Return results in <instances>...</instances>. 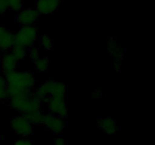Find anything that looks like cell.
I'll use <instances>...</instances> for the list:
<instances>
[{
	"label": "cell",
	"mask_w": 155,
	"mask_h": 145,
	"mask_svg": "<svg viewBox=\"0 0 155 145\" xmlns=\"http://www.w3.org/2000/svg\"><path fill=\"white\" fill-rule=\"evenodd\" d=\"M22 116L31 124L32 125H42L44 115L40 110H33L22 113Z\"/></svg>",
	"instance_id": "obj_12"
},
{
	"label": "cell",
	"mask_w": 155,
	"mask_h": 145,
	"mask_svg": "<svg viewBox=\"0 0 155 145\" xmlns=\"http://www.w3.org/2000/svg\"><path fill=\"white\" fill-rule=\"evenodd\" d=\"M9 105L17 111L24 113L26 112L40 110L42 101L36 98L33 94L27 97L9 98Z\"/></svg>",
	"instance_id": "obj_2"
},
{
	"label": "cell",
	"mask_w": 155,
	"mask_h": 145,
	"mask_svg": "<svg viewBox=\"0 0 155 145\" xmlns=\"http://www.w3.org/2000/svg\"><path fill=\"white\" fill-rule=\"evenodd\" d=\"M14 145H33V142L26 139H19L14 143Z\"/></svg>",
	"instance_id": "obj_21"
},
{
	"label": "cell",
	"mask_w": 155,
	"mask_h": 145,
	"mask_svg": "<svg viewBox=\"0 0 155 145\" xmlns=\"http://www.w3.org/2000/svg\"><path fill=\"white\" fill-rule=\"evenodd\" d=\"M9 8L13 11H19L23 6V0H7Z\"/></svg>",
	"instance_id": "obj_18"
},
{
	"label": "cell",
	"mask_w": 155,
	"mask_h": 145,
	"mask_svg": "<svg viewBox=\"0 0 155 145\" xmlns=\"http://www.w3.org/2000/svg\"><path fill=\"white\" fill-rule=\"evenodd\" d=\"M29 56H30V59H31L33 62L36 61V60L39 58V49L36 48H32L30 50V52H29Z\"/></svg>",
	"instance_id": "obj_19"
},
{
	"label": "cell",
	"mask_w": 155,
	"mask_h": 145,
	"mask_svg": "<svg viewBox=\"0 0 155 145\" xmlns=\"http://www.w3.org/2000/svg\"><path fill=\"white\" fill-rule=\"evenodd\" d=\"M17 67V60L11 52H6L3 54L1 61L2 72L5 75L8 72L15 71Z\"/></svg>",
	"instance_id": "obj_11"
},
{
	"label": "cell",
	"mask_w": 155,
	"mask_h": 145,
	"mask_svg": "<svg viewBox=\"0 0 155 145\" xmlns=\"http://www.w3.org/2000/svg\"><path fill=\"white\" fill-rule=\"evenodd\" d=\"M8 85L15 86L24 89L32 90L36 84L34 76L29 72H8L5 75Z\"/></svg>",
	"instance_id": "obj_1"
},
{
	"label": "cell",
	"mask_w": 155,
	"mask_h": 145,
	"mask_svg": "<svg viewBox=\"0 0 155 145\" xmlns=\"http://www.w3.org/2000/svg\"><path fill=\"white\" fill-rule=\"evenodd\" d=\"M101 96H102V94H101V90H95L94 93L92 94V98L95 100L99 99V98H101Z\"/></svg>",
	"instance_id": "obj_23"
},
{
	"label": "cell",
	"mask_w": 155,
	"mask_h": 145,
	"mask_svg": "<svg viewBox=\"0 0 155 145\" xmlns=\"http://www.w3.org/2000/svg\"><path fill=\"white\" fill-rule=\"evenodd\" d=\"M8 8L7 0H0V14H4Z\"/></svg>",
	"instance_id": "obj_20"
},
{
	"label": "cell",
	"mask_w": 155,
	"mask_h": 145,
	"mask_svg": "<svg viewBox=\"0 0 155 145\" xmlns=\"http://www.w3.org/2000/svg\"><path fill=\"white\" fill-rule=\"evenodd\" d=\"M107 51L109 54L116 60H122L124 51L114 39H110L107 42Z\"/></svg>",
	"instance_id": "obj_13"
},
{
	"label": "cell",
	"mask_w": 155,
	"mask_h": 145,
	"mask_svg": "<svg viewBox=\"0 0 155 145\" xmlns=\"http://www.w3.org/2000/svg\"><path fill=\"white\" fill-rule=\"evenodd\" d=\"M39 14L37 11L29 8L21 11L18 14L17 20L22 26H30L36 23L39 18Z\"/></svg>",
	"instance_id": "obj_8"
},
{
	"label": "cell",
	"mask_w": 155,
	"mask_h": 145,
	"mask_svg": "<svg viewBox=\"0 0 155 145\" xmlns=\"http://www.w3.org/2000/svg\"><path fill=\"white\" fill-rule=\"evenodd\" d=\"M122 68V64H121V60H116L114 62V69L117 71L120 72Z\"/></svg>",
	"instance_id": "obj_24"
},
{
	"label": "cell",
	"mask_w": 155,
	"mask_h": 145,
	"mask_svg": "<svg viewBox=\"0 0 155 145\" xmlns=\"http://www.w3.org/2000/svg\"><path fill=\"white\" fill-rule=\"evenodd\" d=\"M38 29L33 25L22 26L15 34V45L30 48L38 39Z\"/></svg>",
	"instance_id": "obj_3"
},
{
	"label": "cell",
	"mask_w": 155,
	"mask_h": 145,
	"mask_svg": "<svg viewBox=\"0 0 155 145\" xmlns=\"http://www.w3.org/2000/svg\"><path fill=\"white\" fill-rule=\"evenodd\" d=\"M54 145H67V141L61 137H58L55 139Z\"/></svg>",
	"instance_id": "obj_22"
},
{
	"label": "cell",
	"mask_w": 155,
	"mask_h": 145,
	"mask_svg": "<svg viewBox=\"0 0 155 145\" xmlns=\"http://www.w3.org/2000/svg\"><path fill=\"white\" fill-rule=\"evenodd\" d=\"M8 98L7 82L5 77L0 75V102H4Z\"/></svg>",
	"instance_id": "obj_16"
},
{
	"label": "cell",
	"mask_w": 155,
	"mask_h": 145,
	"mask_svg": "<svg viewBox=\"0 0 155 145\" xmlns=\"http://www.w3.org/2000/svg\"><path fill=\"white\" fill-rule=\"evenodd\" d=\"M61 0H37L36 10L41 14H51L58 8Z\"/></svg>",
	"instance_id": "obj_7"
},
{
	"label": "cell",
	"mask_w": 155,
	"mask_h": 145,
	"mask_svg": "<svg viewBox=\"0 0 155 145\" xmlns=\"http://www.w3.org/2000/svg\"><path fill=\"white\" fill-rule=\"evenodd\" d=\"M15 45V34L0 26V50H8Z\"/></svg>",
	"instance_id": "obj_9"
},
{
	"label": "cell",
	"mask_w": 155,
	"mask_h": 145,
	"mask_svg": "<svg viewBox=\"0 0 155 145\" xmlns=\"http://www.w3.org/2000/svg\"><path fill=\"white\" fill-rule=\"evenodd\" d=\"M42 125H44L48 129L51 130L54 134H58L61 132L65 128V123L63 119L60 116H55L51 113L44 115Z\"/></svg>",
	"instance_id": "obj_6"
},
{
	"label": "cell",
	"mask_w": 155,
	"mask_h": 145,
	"mask_svg": "<svg viewBox=\"0 0 155 145\" xmlns=\"http://www.w3.org/2000/svg\"><path fill=\"white\" fill-rule=\"evenodd\" d=\"M40 44L42 48L46 51H50L53 48V41L48 35H43L41 36Z\"/></svg>",
	"instance_id": "obj_17"
},
{
	"label": "cell",
	"mask_w": 155,
	"mask_h": 145,
	"mask_svg": "<svg viewBox=\"0 0 155 145\" xmlns=\"http://www.w3.org/2000/svg\"><path fill=\"white\" fill-rule=\"evenodd\" d=\"M45 101L48 105V110L51 112V114L60 117H66L68 116V107L64 98L50 97Z\"/></svg>",
	"instance_id": "obj_5"
},
{
	"label": "cell",
	"mask_w": 155,
	"mask_h": 145,
	"mask_svg": "<svg viewBox=\"0 0 155 145\" xmlns=\"http://www.w3.org/2000/svg\"><path fill=\"white\" fill-rule=\"evenodd\" d=\"M98 125L105 134L108 135H114L118 131V125L113 118H103L98 121Z\"/></svg>",
	"instance_id": "obj_10"
},
{
	"label": "cell",
	"mask_w": 155,
	"mask_h": 145,
	"mask_svg": "<svg viewBox=\"0 0 155 145\" xmlns=\"http://www.w3.org/2000/svg\"><path fill=\"white\" fill-rule=\"evenodd\" d=\"M12 55L14 56L17 61L22 60L27 55V51H26L25 48L22 46H20L18 45H14L12 47V51H11Z\"/></svg>",
	"instance_id": "obj_14"
},
{
	"label": "cell",
	"mask_w": 155,
	"mask_h": 145,
	"mask_svg": "<svg viewBox=\"0 0 155 145\" xmlns=\"http://www.w3.org/2000/svg\"><path fill=\"white\" fill-rule=\"evenodd\" d=\"M34 63L35 68L40 72H45L48 70V66H49V60H48V57H39L36 61L34 62Z\"/></svg>",
	"instance_id": "obj_15"
},
{
	"label": "cell",
	"mask_w": 155,
	"mask_h": 145,
	"mask_svg": "<svg viewBox=\"0 0 155 145\" xmlns=\"http://www.w3.org/2000/svg\"><path fill=\"white\" fill-rule=\"evenodd\" d=\"M11 127L15 134L23 137H27L33 134V125L22 115L15 116L11 120Z\"/></svg>",
	"instance_id": "obj_4"
}]
</instances>
